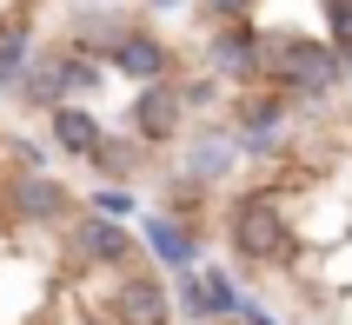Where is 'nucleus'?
<instances>
[{
  "mask_svg": "<svg viewBox=\"0 0 352 325\" xmlns=\"http://www.w3.org/2000/svg\"><path fill=\"white\" fill-rule=\"evenodd\" d=\"M259 0H206V14H219V20H246Z\"/></svg>",
  "mask_w": 352,
  "mask_h": 325,
  "instance_id": "18",
  "label": "nucleus"
},
{
  "mask_svg": "<svg viewBox=\"0 0 352 325\" xmlns=\"http://www.w3.org/2000/svg\"><path fill=\"white\" fill-rule=\"evenodd\" d=\"M7 212H14L20 226H60V219H74V192L60 186L54 172H14L7 179Z\"/></svg>",
  "mask_w": 352,
  "mask_h": 325,
  "instance_id": "6",
  "label": "nucleus"
},
{
  "mask_svg": "<svg viewBox=\"0 0 352 325\" xmlns=\"http://www.w3.org/2000/svg\"><path fill=\"white\" fill-rule=\"evenodd\" d=\"M206 60H213V80H226V87H266L273 80V40L253 27V14L226 20L206 47Z\"/></svg>",
  "mask_w": 352,
  "mask_h": 325,
  "instance_id": "3",
  "label": "nucleus"
},
{
  "mask_svg": "<svg viewBox=\"0 0 352 325\" xmlns=\"http://www.w3.org/2000/svg\"><path fill=\"white\" fill-rule=\"evenodd\" d=\"M273 80L299 100H326L346 80V54L313 34H273Z\"/></svg>",
  "mask_w": 352,
  "mask_h": 325,
  "instance_id": "1",
  "label": "nucleus"
},
{
  "mask_svg": "<svg viewBox=\"0 0 352 325\" xmlns=\"http://www.w3.org/2000/svg\"><path fill=\"white\" fill-rule=\"evenodd\" d=\"M47 126H54V146H60V153H74V159H94L100 139H107V126H100L87 107H74V100H60L54 113H47Z\"/></svg>",
  "mask_w": 352,
  "mask_h": 325,
  "instance_id": "12",
  "label": "nucleus"
},
{
  "mask_svg": "<svg viewBox=\"0 0 352 325\" xmlns=\"http://www.w3.org/2000/svg\"><path fill=\"white\" fill-rule=\"evenodd\" d=\"M146 246H153L160 266H173V272L199 266V239H193V226H179V212H146Z\"/></svg>",
  "mask_w": 352,
  "mask_h": 325,
  "instance_id": "11",
  "label": "nucleus"
},
{
  "mask_svg": "<svg viewBox=\"0 0 352 325\" xmlns=\"http://www.w3.org/2000/svg\"><path fill=\"white\" fill-rule=\"evenodd\" d=\"M326 40H333L339 54L352 67V0H326Z\"/></svg>",
  "mask_w": 352,
  "mask_h": 325,
  "instance_id": "16",
  "label": "nucleus"
},
{
  "mask_svg": "<svg viewBox=\"0 0 352 325\" xmlns=\"http://www.w3.org/2000/svg\"><path fill=\"white\" fill-rule=\"evenodd\" d=\"M173 299H179V312H186V319L193 325H213V319H226V312H219V286H213V272H179V286H173Z\"/></svg>",
  "mask_w": 352,
  "mask_h": 325,
  "instance_id": "14",
  "label": "nucleus"
},
{
  "mask_svg": "<svg viewBox=\"0 0 352 325\" xmlns=\"http://www.w3.org/2000/svg\"><path fill=\"white\" fill-rule=\"evenodd\" d=\"M140 153H153V146H146V139L140 133H126V139H100V153H94V166L100 172H113V179H133V166H140Z\"/></svg>",
  "mask_w": 352,
  "mask_h": 325,
  "instance_id": "15",
  "label": "nucleus"
},
{
  "mask_svg": "<svg viewBox=\"0 0 352 325\" xmlns=\"http://www.w3.org/2000/svg\"><path fill=\"white\" fill-rule=\"evenodd\" d=\"M239 133L233 126H206V133H186V153H179V186H219L226 172L239 166Z\"/></svg>",
  "mask_w": 352,
  "mask_h": 325,
  "instance_id": "8",
  "label": "nucleus"
},
{
  "mask_svg": "<svg viewBox=\"0 0 352 325\" xmlns=\"http://www.w3.org/2000/svg\"><path fill=\"white\" fill-rule=\"evenodd\" d=\"M87 206L113 212V219H133V192H126V186H100V192H87Z\"/></svg>",
  "mask_w": 352,
  "mask_h": 325,
  "instance_id": "17",
  "label": "nucleus"
},
{
  "mask_svg": "<svg viewBox=\"0 0 352 325\" xmlns=\"http://www.w3.org/2000/svg\"><path fill=\"white\" fill-rule=\"evenodd\" d=\"M126 34H133V20L113 14V0H100V14H80L74 20V40H80V47H94V54H113Z\"/></svg>",
  "mask_w": 352,
  "mask_h": 325,
  "instance_id": "13",
  "label": "nucleus"
},
{
  "mask_svg": "<svg viewBox=\"0 0 352 325\" xmlns=\"http://www.w3.org/2000/svg\"><path fill=\"white\" fill-rule=\"evenodd\" d=\"M186 113H193L186 87H173V80H146V87H133L126 126H133L146 146H173V139H186Z\"/></svg>",
  "mask_w": 352,
  "mask_h": 325,
  "instance_id": "4",
  "label": "nucleus"
},
{
  "mask_svg": "<svg viewBox=\"0 0 352 325\" xmlns=\"http://www.w3.org/2000/svg\"><path fill=\"white\" fill-rule=\"evenodd\" d=\"M113 7H120V0H113Z\"/></svg>",
  "mask_w": 352,
  "mask_h": 325,
  "instance_id": "19",
  "label": "nucleus"
},
{
  "mask_svg": "<svg viewBox=\"0 0 352 325\" xmlns=\"http://www.w3.org/2000/svg\"><path fill=\"white\" fill-rule=\"evenodd\" d=\"M293 100L299 93H286L279 80H273V93L239 87V100H233V133H239V146H246V153H273L279 133H286V120H293Z\"/></svg>",
  "mask_w": 352,
  "mask_h": 325,
  "instance_id": "5",
  "label": "nucleus"
},
{
  "mask_svg": "<svg viewBox=\"0 0 352 325\" xmlns=\"http://www.w3.org/2000/svg\"><path fill=\"white\" fill-rule=\"evenodd\" d=\"M107 67H113L120 80H133V87H146V80H173V47H166L160 34H146V27H133V34L107 54Z\"/></svg>",
  "mask_w": 352,
  "mask_h": 325,
  "instance_id": "10",
  "label": "nucleus"
},
{
  "mask_svg": "<svg viewBox=\"0 0 352 325\" xmlns=\"http://www.w3.org/2000/svg\"><path fill=\"white\" fill-rule=\"evenodd\" d=\"M173 292L160 286V272H120L113 286V319L120 325H173Z\"/></svg>",
  "mask_w": 352,
  "mask_h": 325,
  "instance_id": "9",
  "label": "nucleus"
},
{
  "mask_svg": "<svg viewBox=\"0 0 352 325\" xmlns=\"http://www.w3.org/2000/svg\"><path fill=\"white\" fill-rule=\"evenodd\" d=\"M226 232H233V252L253 259V266H279V259L293 252V219H286V206H279L273 192H246V199H233Z\"/></svg>",
  "mask_w": 352,
  "mask_h": 325,
  "instance_id": "2",
  "label": "nucleus"
},
{
  "mask_svg": "<svg viewBox=\"0 0 352 325\" xmlns=\"http://www.w3.org/2000/svg\"><path fill=\"white\" fill-rule=\"evenodd\" d=\"M74 259L80 266H133V226L126 219H113V212H80L74 219Z\"/></svg>",
  "mask_w": 352,
  "mask_h": 325,
  "instance_id": "7",
  "label": "nucleus"
}]
</instances>
